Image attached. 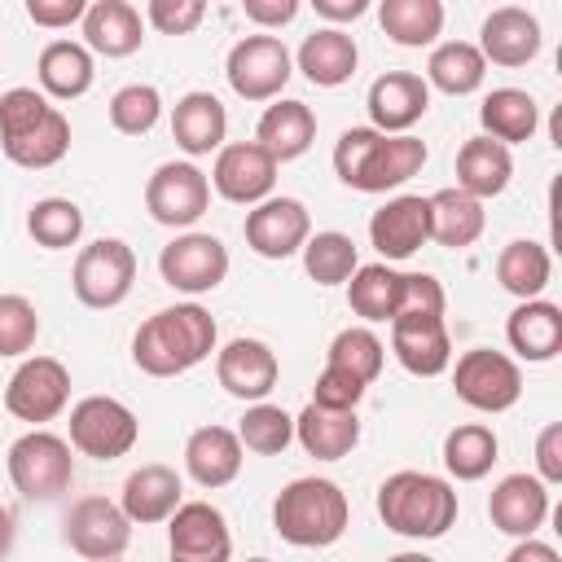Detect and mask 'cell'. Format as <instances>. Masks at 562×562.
<instances>
[{
  "instance_id": "ba28073f",
  "label": "cell",
  "mask_w": 562,
  "mask_h": 562,
  "mask_svg": "<svg viewBox=\"0 0 562 562\" xmlns=\"http://www.w3.org/2000/svg\"><path fill=\"white\" fill-rule=\"evenodd\" d=\"M224 75L241 101H277L294 75V57L277 35H246L228 48Z\"/></svg>"
},
{
  "instance_id": "44dd1931",
  "label": "cell",
  "mask_w": 562,
  "mask_h": 562,
  "mask_svg": "<svg viewBox=\"0 0 562 562\" xmlns=\"http://www.w3.org/2000/svg\"><path fill=\"white\" fill-rule=\"evenodd\" d=\"M540 44H544V35H540L536 13L518 9V4H501V9H492V13L483 18L474 48H479L483 61H492V66H527V61L540 53Z\"/></svg>"
},
{
  "instance_id": "ab89813d",
  "label": "cell",
  "mask_w": 562,
  "mask_h": 562,
  "mask_svg": "<svg viewBox=\"0 0 562 562\" xmlns=\"http://www.w3.org/2000/svg\"><path fill=\"white\" fill-rule=\"evenodd\" d=\"M496 281L501 290H509L514 299H540V290L549 285V250L531 237H518L509 241L501 255H496Z\"/></svg>"
},
{
  "instance_id": "c3c4849f",
  "label": "cell",
  "mask_w": 562,
  "mask_h": 562,
  "mask_svg": "<svg viewBox=\"0 0 562 562\" xmlns=\"http://www.w3.org/2000/svg\"><path fill=\"white\" fill-rule=\"evenodd\" d=\"M364 382H356L351 373H342V369H334V364H325L321 369V378H316V386H312V404H321V408H334V413H356V404L364 400Z\"/></svg>"
},
{
  "instance_id": "91938a15",
  "label": "cell",
  "mask_w": 562,
  "mask_h": 562,
  "mask_svg": "<svg viewBox=\"0 0 562 562\" xmlns=\"http://www.w3.org/2000/svg\"><path fill=\"white\" fill-rule=\"evenodd\" d=\"M246 562H268V558H246Z\"/></svg>"
},
{
  "instance_id": "60d3db41",
  "label": "cell",
  "mask_w": 562,
  "mask_h": 562,
  "mask_svg": "<svg viewBox=\"0 0 562 562\" xmlns=\"http://www.w3.org/2000/svg\"><path fill=\"white\" fill-rule=\"evenodd\" d=\"M382 360H386V347H382V338H378L369 325H347V329H338L334 342H329V351H325V364L351 373V378L364 382V386L382 373Z\"/></svg>"
},
{
  "instance_id": "8d00e7d4",
  "label": "cell",
  "mask_w": 562,
  "mask_h": 562,
  "mask_svg": "<svg viewBox=\"0 0 562 562\" xmlns=\"http://www.w3.org/2000/svg\"><path fill=\"white\" fill-rule=\"evenodd\" d=\"M400 290H404V272H395L386 263H360L347 281V303L356 316L391 325L400 312Z\"/></svg>"
},
{
  "instance_id": "3957f363",
  "label": "cell",
  "mask_w": 562,
  "mask_h": 562,
  "mask_svg": "<svg viewBox=\"0 0 562 562\" xmlns=\"http://www.w3.org/2000/svg\"><path fill=\"white\" fill-rule=\"evenodd\" d=\"M378 514L395 536L439 540L457 522V492L448 479L426 470H395L378 487Z\"/></svg>"
},
{
  "instance_id": "ffe728a7",
  "label": "cell",
  "mask_w": 562,
  "mask_h": 562,
  "mask_svg": "<svg viewBox=\"0 0 562 562\" xmlns=\"http://www.w3.org/2000/svg\"><path fill=\"white\" fill-rule=\"evenodd\" d=\"M487 518L496 531L527 540L549 518V487L536 474H505L487 496Z\"/></svg>"
},
{
  "instance_id": "f546056e",
  "label": "cell",
  "mask_w": 562,
  "mask_h": 562,
  "mask_svg": "<svg viewBox=\"0 0 562 562\" xmlns=\"http://www.w3.org/2000/svg\"><path fill=\"white\" fill-rule=\"evenodd\" d=\"M299 70H303V79L307 83H316V88H338V83H347L351 75H356V61H360V48H356V40L351 35H342L338 26H321V31H312L303 44H299Z\"/></svg>"
},
{
  "instance_id": "e0dca14e",
  "label": "cell",
  "mask_w": 562,
  "mask_h": 562,
  "mask_svg": "<svg viewBox=\"0 0 562 562\" xmlns=\"http://www.w3.org/2000/svg\"><path fill=\"white\" fill-rule=\"evenodd\" d=\"M391 351L413 378H439L452 364V338L443 316L404 312L391 321Z\"/></svg>"
},
{
  "instance_id": "680465c9",
  "label": "cell",
  "mask_w": 562,
  "mask_h": 562,
  "mask_svg": "<svg viewBox=\"0 0 562 562\" xmlns=\"http://www.w3.org/2000/svg\"><path fill=\"white\" fill-rule=\"evenodd\" d=\"M386 562H435V558H426V553H395V558H386Z\"/></svg>"
},
{
  "instance_id": "4dcf8cb0",
  "label": "cell",
  "mask_w": 562,
  "mask_h": 562,
  "mask_svg": "<svg viewBox=\"0 0 562 562\" xmlns=\"http://www.w3.org/2000/svg\"><path fill=\"white\" fill-rule=\"evenodd\" d=\"M294 439L303 443L307 457L316 461H342L360 443V417L356 413H334L321 404H307L294 417Z\"/></svg>"
},
{
  "instance_id": "bcb514c9",
  "label": "cell",
  "mask_w": 562,
  "mask_h": 562,
  "mask_svg": "<svg viewBox=\"0 0 562 562\" xmlns=\"http://www.w3.org/2000/svg\"><path fill=\"white\" fill-rule=\"evenodd\" d=\"M40 338V312L26 294H0V360L26 356Z\"/></svg>"
},
{
  "instance_id": "9a60e30c",
  "label": "cell",
  "mask_w": 562,
  "mask_h": 562,
  "mask_svg": "<svg viewBox=\"0 0 562 562\" xmlns=\"http://www.w3.org/2000/svg\"><path fill=\"white\" fill-rule=\"evenodd\" d=\"M171 536V562H228L233 536L215 505L206 501H180V509L167 518Z\"/></svg>"
},
{
  "instance_id": "db71d44e",
  "label": "cell",
  "mask_w": 562,
  "mask_h": 562,
  "mask_svg": "<svg viewBox=\"0 0 562 562\" xmlns=\"http://www.w3.org/2000/svg\"><path fill=\"white\" fill-rule=\"evenodd\" d=\"M241 13L255 26H285L299 13V0H241Z\"/></svg>"
},
{
  "instance_id": "603a6c76",
  "label": "cell",
  "mask_w": 562,
  "mask_h": 562,
  "mask_svg": "<svg viewBox=\"0 0 562 562\" xmlns=\"http://www.w3.org/2000/svg\"><path fill=\"white\" fill-rule=\"evenodd\" d=\"M316 140V114L294 101V97H277L259 123H255V145L272 158V162H290V158H303Z\"/></svg>"
},
{
  "instance_id": "74e56055",
  "label": "cell",
  "mask_w": 562,
  "mask_h": 562,
  "mask_svg": "<svg viewBox=\"0 0 562 562\" xmlns=\"http://www.w3.org/2000/svg\"><path fill=\"white\" fill-rule=\"evenodd\" d=\"M378 22L400 48H426L443 31V4L439 0H382Z\"/></svg>"
},
{
  "instance_id": "d6a6232c",
  "label": "cell",
  "mask_w": 562,
  "mask_h": 562,
  "mask_svg": "<svg viewBox=\"0 0 562 562\" xmlns=\"http://www.w3.org/2000/svg\"><path fill=\"white\" fill-rule=\"evenodd\" d=\"M0 149H4V158H9L13 167H26V171L57 167V162L66 158V149H70V119H66L57 105H48V114H44L40 123H31L26 132L0 140Z\"/></svg>"
},
{
  "instance_id": "1f68e13d",
  "label": "cell",
  "mask_w": 562,
  "mask_h": 562,
  "mask_svg": "<svg viewBox=\"0 0 562 562\" xmlns=\"http://www.w3.org/2000/svg\"><path fill=\"white\" fill-rule=\"evenodd\" d=\"M479 123H483V136L501 140L505 149L518 145V140H531L536 127H540V105L531 92L522 88H492L479 105Z\"/></svg>"
},
{
  "instance_id": "681fc988",
  "label": "cell",
  "mask_w": 562,
  "mask_h": 562,
  "mask_svg": "<svg viewBox=\"0 0 562 562\" xmlns=\"http://www.w3.org/2000/svg\"><path fill=\"white\" fill-rule=\"evenodd\" d=\"M145 18L162 35H189L206 18V4L202 0H149L145 4Z\"/></svg>"
},
{
  "instance_id": "5b68a950",
  "label": "cell",
  "mask_w": 562,
  "mask_h": 562,
  "mask_svg": "<svg viewBox=\"0 0 562 562\" xmlns=\"http://www.w3.org/2000/svg\"><path fill=\"white\" fill-rule=\"evenodd\" d=\"M9 479L26 501H57L75 483V457L70 443L53 430H26L9 443Z\"/></svg>"
},
{
  "instance_id": "11a10c76",
  "label": "cell",
  "mask_w": 562,
  "mask_h": 562,
  "mask_svg": "<svg viewBox=\"0 0 562 562\" xmlns=\"http://www.w3.org/2000/svg\"><path fill=\"white\" fill-rule=\"evenodd\" d=\"M505 562H562V558H558V549H553V544H544V540L527 536V540H518V544L505 553Z\"/></svg>"
},
{
  "instance_id": "9c48e42d",
  "label": "cell",
  "mask_w": 562,
  "mask_h": 562,
  "mask_svg": "<svg viewBox=\"0 0 562 562\" xmlns=\"http://www.w3.org/2000/svg\"><path fill=\"white\" fill-rule=\"evenodd\" d=\"M452 391L461 404L479 408V413H505L518 404L522 395V369L492 347H474L457 360L452 369Z\"/></svg>"
},
{
  "instance_id": "94428289",
  "label": "cell",
  "mask_w": 562,
  "mask_h": 562,
  "mask_svg": "<svg viewBox=\"0 0 562 562\" xmlns=\"http://www.w3.org/2000/svg\"><path fill=\"white\" fill-rule=\"evenodd\" d=\"M110 562H123V558H110Z\"/></svg>"
},
{
  "instance_id": "d590c367",
  "label": "cell",
  "mask_w": 562,
  "mask_h": 562,
  "mask_svg": "<svg viewBox=\"0 0 562 562\" xmlns=\"http://www.w3.org/2000/svg\"><path fill=\"white\" fill-rule=\"evenodd\" d=\"M483 75H487V61H483V53L470 40H448L426 61V88H439L448 97L479 92L483 88Z\"/></svg>"
},
{
  "instance_id": "7402d4cb",
  "label": "cell",
  "mask_w": 562,
  "mask_h": 562,
  "mask_svg": "<svg viewBox=\"0 0 562 562\" xmlns=\"http://www.w3.org/2000/svg\"><path fill=\"white\" fill-rule=\"evenodd\" d=\"M277 373H281L277 351L268 342H259V338H233L215 356V378L237 400H255L259 404L277 386Z\"/></svg>"
},
{
  "instance_id": "30bf717a",
  "label": "cell",
  "mask_w": 562,
  "mask_h": 562,
  "mask_svg": "<svg viewBox=\"0 0 562 562\" xmlns=\"http://www.w3.org/2000/svg\"><path fill=\"white\" fill-rule=\"evenodd\" d=\"M66 400H70V373L53 356H26L4 386V408L18 422H31L35 430L40 422H53L66 408Z\"/></svg>"
},
{
  "instance_id": "b9f144b4",
  "label": "cell",
  "mask_w": 562,
  "mask_h": 562,
  "mask_svg": "<svg viewBox=\"0 0 562 562\" xmlns=\"http://www.w3.org/2000/svg\"><path fill=\"white\" fill-rule=\"evenodd\" d=\"M303 268L316 285H342L351 281V272L360 268V255H356V241L347 233H312L303 241Z\"/></svg>"
},
{
  "instance_id": "2e32d148",
  "label": "cell",
  "mask_w": 562,
  "mask_h": 562,
  "mask_svg": "<svg viewBox=\"0 0 562 562\" xmlns=\"http://www.w3.org/2000/svg\"><path fill=\"white\" fill-rule=\"evenodd\" d=\"M211 184H215L220 198H228V202H237V206H259L263 198H272L277 162H272L255 140H237V145H224V149L215 154Z\"/></svg>"
},
{
  "instance_id": "6f0895ef",
  "label": "cell",
  "mask_w": 562,
  "mask_h": 562,
  "mask_svg": "<svg viewBox=\"0 0 562 562\" xmlns=\"http://www.w3.org/2000/svg\"><path fill=\"white\" fill-rule=\"evenodd\" d=\"M9 549H13V514L0 505V562L9 558Z\"/></svg>"
},
{
  "instance_id": "cb8c5ba5",
  "label": "cell",
  "mask_w": 562,
  "mask_h": 562,
  "mask_svg": "<svg viewBox=\"0 0 562 562\" xmlns=\"http://www.w3.org/2000/svg\"><path fill=\"white\" fill-rule=\"evenodd\" d=\"M180 496H184V483H180V474L171 470V465H140V470H132L127 479H123V501H119V509L127 514V522H140V527H149V522H167L176 509H180Z\"/></svg>"
},
{
  "instance_id": "836d02e7",
  "label": "cell",
  "mask_w": 562,
  "mask_h": 562,
  "mask_svg": "<svg viewBox=\"0 0 562 562\" xmlns=\"http://www.w3.org/2000/svg\"><path fill=\"white\" fill-rule=\"evenodd\" d=\"M35 70H40V88H44L48 97H57V101L83 97V92L92 88V75H97L92 53H88L83 44H75V40H53V44H44Z\"/></svg>"
},
{
  "instance_id": "f6af8a7d",
  "label": "cell",
  "mask_w": 562,
  "mask_h": 562,
  "mask_svg": "<svg viewBox=\"0 0 562 562\" xmlns=\"http://www.w3.org/2000/svg\"><path fill=\"white\" fill-rule=\"evenodd\" d=\"M158 114H162V97H158L154 83H127V88H119V92L110 97V123H114V132H123V136H145V132H154Z\"/></svg>"
},
{
  "instance_id": "f907efd6",
  "label": "cell",
  "mask_w": 562,
  "mask_h": 562,
  "mask_svg": "<svg viewBox=\"0 0 562 562\" xmlns=\"http://www.w3.org/2000/svg\"><path fill=\"white\" fill-rule=\"evenodd\" d=\"M430 312V316H443V285L430 277V272H404V290H400V312Z\"/></svg>"
},
{
  "instance_id": "52a82bcc",
  "label": "cell",
  "mask_w": 562,
  "mask_h": 562,
  "mask_svg": "<svg viewBox=\"0 0 562 562\" xmlns=\"http://www.w3.org/2000/svg\"><path fill=\"white\" fill-rule=\"evenodd\" d=\"M132 281H136V255L119 237H97L75 255L70 285L83 307H119L132 294Z\"/></svg>"
},
{
  "instance_id": "ac0fdd59",
  "label": "cell",
  "mask_w": 562,
  "mask_h": 562,
  "mask_svg": "<svg viewBox=\"0 0 562 562\" xmlns=\"http://www.w3.org/2000/svg\"><path fill=\"white\" fill-rule=\"evenodd\" d=\"M369 119H373V132L382 136H408V127L430 110V88L422 75L413 70H386L369 83Z\"/></svg>"
},
{
  "instance_id": "6da1fadb",
  "label": "cell",
  "mask_w": 562,
  "mask_h": 562,
  "mask_svg": "<svg viewBox=\"0 0 562 562\" xmlns=\"http://www.w3.org/2000/svg\"><path fill=\"white\" fill-rule=\"evenodd\" d=\"M215 351V316L198 303L154 312L132 338V364L149 378H176Z\"/></svg>"
},
{
  "instance_id": "8992f818",
  "label": "cell",
  "mask_w": 562,
  "mask_h": 562,
  "mask_svg": "<svg viewBox=\"0 0 562 562\" xmlns=\"http://www.w3.org/2000/svg\"><path fill=\"white\" fill-rule=\"evenodd\" d=\"M140 422L114 395H83L70 408V448L92 461H119L136 448Z\"/></svg>"
},
{
  "instance_id": "277c9868",
  "label": "cell",
  "mask_w": 562,
  "mask_h": 562,
  "mask_svg": "<svg viewBox=\"0 0 562 562\" xmlns=\"http://www.w3.org/2000/svg\"><path fill=\"white\" fill-rule=\"evenodd\" d=\"M347 518H351V505H347V492L334 483V479H294L277 492L272 501V527L281 540L299 544V549H325L334 544L342 531H347Z\"/></svg>"
},
{
  "instance_id": "4316f807",
  "label": "cell",
  "mask_w": 562,
  "mask_h": 562,
  "mask_svg": "<svg viewBox=\"0 0 562 562\" xmlns=\"http://www.w3.org/2000/svg\"><path fill=\"white\" fill-rule=\"evenodd\" d=\"M184 470L198 487H228L241 474V439L228 426H198L184 443Z\"/></svg>"
},
{
  "instance_id": "7a4b0ae2",
  "label": "cell",
  "mask_w": 562,
  "mask_h": 562,
  "mask_svg": "<svg viewBox=\"0 0 562 562\" xmlns=\"http://www.w3.org/2000/svg\"><path fill=\"white\" fill-rule=\"evenodd\" d=\"M422 167H426V140H417V136H382L373 127H347L334 145L338 180L360 193L400 189Z\"/></svg>"
},
{
  "instance_id": "9f6ffc18",
  "label": "cell",
  "mask_w": 562,
  "mask_h": 562,
  "mask_svg": "<svg viewBox=\"0 0 562 562\" xmlns=\"http://www.w3.org/2000/svg\"><path fill=\"white\" fill-rule=\"evenodd\" d=\"M312 4L329 22H356L360 13H369V0H312Z\"/></svg>"
},
{
  "instance_id": "f1b7e54d",
  "label": "cell",
  "mask_w": 562,
  "mask_h": 562,
  "mask_svg": "<svg viewBox=\"0 0 562 562\" xmlns=\"http://www.w3.org/2000/svg\"><path fill=\"white\" fill-rule=\"evenodd\" d=\"M505 338L509 347L531 360V364H544L562 351V307L558 303H544V299H527L509 312L505 321Z\"/></svg>"
},
{
  "instance_id": "7dc6e473",
  "label": "cell",
  "mask_w": 562,
  "mask_h": 562,
  "mask_svg": "<svg viewBox=\"0 0 562 562\" xmlns=\"http://www.w3.org/2000/svg\"><path fill=\"white\" fill-rule=\"evenodd\" d=\"M48 114V97L35 92V88H9L0 97V140L26 132L31 123H40Z\"/></svg>"
},
{
  "instance_id": "f5cc1de1",
  "label": "cell",
  "mask_w": 562,
  "mask_h": 562,
  "mask_svg": "<svg viewBox=\"0 0 562 562\" xmlns=\"http://www.w3.org/2000/svg\"><path fill=\"white\" fill-rule=\"evenodd\" d=\"M536 479L544 487L549 483H562V422H549L536 435Z\"/></svg>"
},
{
  "instance_id": "d6986e66",
  "label": "cell",
  "mask_w": 562,
  "mask_h": 562,
  "mask_svg": "<svg viewBox=\"0 0 562 562\" xmlns=\"http://www.w3.org/2000/svg\"><path fill=\"white\" fill-rule=\"evenodd\" d=\"M369 241L382 259H408L430 241V202L422 193H400L369 220Z\"/></svg>"
},
{
  "instance_id": "7bdbcfd3",
  "label": "cell",
  "mask_w": 562,
  "mask_h": 562,
  "mask_svg": "<svg viewBox=\"0 0 562 562\" xmlns=\"http://www.w3.org/2000/svg\"><path fill=\"white\" fill-rule=\"evenodd\" d=\"M26 233L44 246V250H66L83 237V211L70 198H40L26 211Z\"/></svg>"
},
{
  "instance_id": "4fadbf2b",
  "label": "cell",
  "mask_w": 562,
  "mask_h": 562,
  "mask_svg": "<svg viewBox=\"0 0 562 562\" xmlns=\"http://www.w3.org/2000/svg\"><path fill=\"white\" fill-rule=\"evenodd\" d=\"M61 536H66V544L79 558L110 562V558H123V549L132 540V522H127V514L114 501H105V496H79L66 509Z\"/></svg>"
},
{
  "instance_id": "ee69618b",
  "label": "cell",
  "mask_w": 562,
  "mask_h": 562,
  "mask_svg": "<svg viewBox=\"0 0 562 562\" xmlns=\"http://www.w3.org/2000/svg\"><path fill=\"white\" fill-rule=\"evenodd\" d=\"M237 439H241L246 452L277 457V452H285L290 439H294V417H290L281 404H263V400H259V404L246 408V417H241V426H237Z\"/></svg>"
},
{
  "instance_id": "484cf974",
  "label": "cell",
  "mask_w": 562,
  "mask_h": 562,
  "mask_svg": "<svg viewBox=\"0 0 562 562\" xmlns=\"http://www.w3.org/2000/svg\"><path fill=\"white\" fill-rule=\"evenodd\" d=\"M228 110L215 92H184L171 110V136L189 158H202L211 149H224Z\"/></svg>"
},
{
  "instance_id": "8fae6325",
  "label": "cell",
  "mask_w": 562,
  "mask_h": 562,
  "mask_svg": "<svg viewBox=\"0 0 562 562\" xmlns=\"http://www.w3.org/2000/svg\"><path fill=\"white\" fill-rule=\"evenodd\" d=\"M211 206V180L193 162H162L145 184V211L167 228H189Z\"/></svg>"
},
{
  "instance_id": "83f0119b",
  "label": "cell",
  "mask_w": 562,
  "mask_h": 562,
  "mask_svg": "<svg viewBox=\"0 0 562 562\" xmlns=\"http://www.w3.org/2000/svg\"><path fill=\"white\" fill-rule=\"evenodd\" d=\"M509 176H514V158L501 140L492 136H470L461 149H457V189L470 193L474 202H487L496 193L509 189Z\"/></svg>"
},
{
  "instance_id": "e575fe53",
  "label": "cell",
  "mask_w": 562,
  "mask_h": 562,
  "mask_svg": "<svg viewBox=\"0 0 562 562\" xmlns=\"http://www.w3.org/2000/svg\"><path fill=\"white\" fill-rule=\"evenodd\" d=\"M430 202V241L448 246V250H465L483 237V202H474L470 193L461 189H439L426 198Z\"/></svg>"
},
{
  "instance_id": "f35d334b",
  "label": "cell",
  "mask_w": 562,
  "mask_h": 562,
  "mask_svg": "<svg viewBox=\"0 0 562 562\" xmlns=\"http://www.w3.org/2000/svg\"><path fill=\"white\" fill-rule=\"evenodd\" d=\"M496 452H501V439H496V430L483 426V422H465V426L448 430V439H443V465H448V474L461 479V483L483 479V474L496 465Z\"/></svg>"
},
{
  "instance_id": "816d5d0a",
  "label": "cell",
  "mask_w": 562,
  "mask_h": 562,
  "mask_svg": "<svg viewBox=\"0 0 562 562\" xmlns=\"http://www.w3.org/2000/svg\"><path fill=\"white\" fill-rule=\"evenodd\" d=\"M88 0H26V18L44 31H61L70 22H83Z\"/></svg>"
},
{
  "instance_id": "d4e9b609",
  "label": "cell",
  "mask_w": 562,
  "mask_h": 562,
  "mask_svg": "<svg viewBox=\"0 0 562 562\" xmlns=\"http://www.w3.org/2000/svg\"><path fill=\"white\" fill-rule=\"evenodd\" d=\"M145 44L140 9L127 0H92L83 13V48L101 57H132Z\"/></svg>"
},
{
  "instance_id": "5bb4252c",
  "label": "cell",
  "mask_w": 562,
  "mask_h": 562,
  "mask_svg": "<svg viewBox=\"0 0 562 562\" xmlns=\"http://www.w3.org/2000/svg\"><path fill=\"white\" fill-rule=\"evenodd\" d=\"M307 237H312V220L299 198H263L246 215V246L259 259H290L303 250Z\"/></svg>"
},
{
  "instance_id": "7c38bea8",
  "label": "cell",
  "mask_w": 562,
  "mask_h": 562,
  "mask_svg": "<svg viewBox=\"0 0 562 562\" xmlns=\"http://www.w3.org/2000/svg\"><path fill=\"white\" fill-rule=\"evenodd\" d=\"M158 272L180 294H206L228 277V246L215 233H180L162 246Z\"/></svg>"
}]
</instances>
